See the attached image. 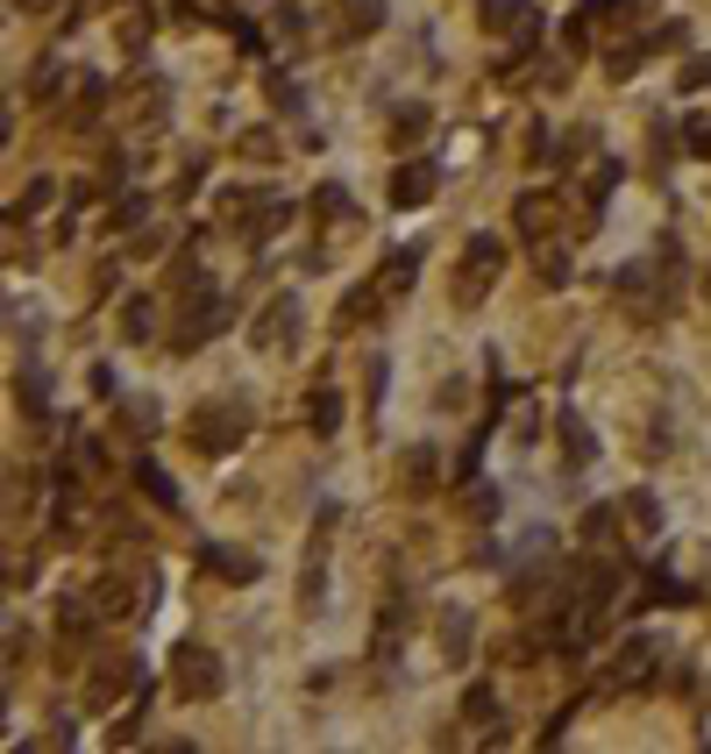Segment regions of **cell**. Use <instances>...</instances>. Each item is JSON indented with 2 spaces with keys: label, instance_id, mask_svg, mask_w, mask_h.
Masks as SVG:
<instances>
[{
  "label": "cell",
  "instance_id": "obj_1",
  "mask_svg": "<svg viewBox=\"0 0 711 754\" xmlns=\"http://www.w3.org/2000/svg\"><path fill=\"white\" fill-rule=\"evenodd\" d=\"M242 434H249V406L242 399H207L186 413V442L200 448V456H235Z\"/></svg>",
  "mask_w": 711,
  "mask_h": 754
},
{
  "label": "cell",
  "instance_id": "obj_2",
  "mask_svg": "<svg viewBox=\"0 0 711 754\" xmlns=\"http://www.w3.org/2000/svg\"><path fill=\"white\" fill-rule=\"evenodd\" d=\"M498 270H506V243H498V235H470V243H463V264H456V285H448L456 307H477L498 285Z\"/></svg>",
  "mask_w": 711,
  "mask_h": 754
},
{
  "label": "cell",
  "instance_id": "obj_3",
  "mask_svg": "<svg viewBox=\"0 0 711 754\" xmlns=\"http://www.w3.org/2000/svg\"><path fill=\"white\" fill-rule=\"evenodd\" d=\"M221 684H229V669H221V655L214 647H200V641H186L171 655V690L186 705H200V698H221Z\"/></svg>",
  "mask_w": 711,
  "mask_h": 754
},
{
  "label": "cell",
  "instance_id": "obj_4",
  "mask_svg": "<svg viewBox=\"0 0 711 754\" xmlns=\"http://www.w3.org/2000/svg\"><path fill=\"white\" fill-rule=\"evenodd\" d=\"M249 342H256L264 356H285V350H292V342H299V299H292V292L270 299V307L249 321Z\"/></svg>",
  "mask_w": 711,
  "mask_h": 754
},
{
  "label": "cell",
  "instance_id": "obj_5",
  "mask_svg": "<svg viewBox=\"0 0 711 754\" xmlns=\"http://www.w3.org/2000/svg\"><path fill=\"white\" fill-rule=\"evenodd\" d=\"M655 662H662V647L647 641V633H633V641L612 655V669H604V690L619 698V690H641V684H655Z\"/></svg>",
  "mask_w": 711,
  "mask_h": 754
},
{
  "label": "cell",
  "instance_id": "obj_6",
  "mask_svg": "<svg viewBox=\"0 0 711 754\" xmlns=\"http://www.w3.org/2000/svg\"><path fill=\"white\" fill-rule=\"evenodd\" d=\"M477 14H484V29L506 36V43H534L541 36V8H534V0H477Z\"/></svg>",
  "mask_w": 711,
  "mask_h": 754
},
{
  "label": "cell",
  "instance_id": "obj_7",
  "mask_svg": "<svg viewBox=\"0 0 711 754\" xmlns=\"http://www.w3.org/2000/svg\"><path fill=\"white\" fill-rule=\"evenodd\" d=\"M135 655H108V662H93V676H86V712H108V705L121 698V690H135Z\"/></svg>",
  "mask_w": 711,
  "mask_h": 754
},
{
  "label": "cell",
  "instance_id": "obj_8",
  "mask_svg": "<svg viewBox=\"0 0 711 754\" xmlns=\"http://www.w3.org/2000/svg\"><path fill=\"white\" fill-rule=\"evenodd\" d=\"M200 569H207V577H221V584H256V577H264V563H256V555L221 548V541H207V548H200Z\"/></svg>",
  "mask_w": 711,
  "mask_h": 754
},
{
  "label": "cell",
  "instance_id": "obj_9",
  "mask_svg": "<svg viewBox=\"0 0 711 754\" xmlns=\"http://www.w3.org/2000/svg\"><path fill=\"white\" fill-rule=\"evenodd\" d=\"M470 633H477L470 606H442V612H434V641H442V662H470Z\"/></svg>",
  "mask_w": 711,
  "mask_h": 754
},
{
  "label": "cell",
  "instance_id": "obj_10",
  "mask_svg": "<svg viewBox=\"0 0 711 754\" xmlns=\"http://www.w3.org/2000/svg\"><path fill=\"white\" fill-rule=\"evenodd\" d=\"M221 328H229V307H221V299H207V307H200V299H192V313H186V328H178V350H200V342H214L221 335Z\"/></svg>",
  "mask_w": 711,
  "mask_h": 754
},
{
  "label": "cell",
  "instance_id": "obj_11",
  "mask_svg": "<svg viewBox=\"0 0 711 754\" xmlns=\"http://www.w3.org/2000/svg\"><path fill=\"white\" fill-rule=\"evenodd\" d=\"M370 29H385V0H335V36L342 43L370 36Z\"/></svg>",
  "mask_w": 711,
  "mask_h": 754
},
{
  "label": "cell",
  "instance_id": "obj_12",
  "mask_svg": "<svg viewBox=\"0 0 711 754\" xmlns=\"http://www.w3.org/2000/svg\"><path fill=\"white\" fill-rule=\"evenodd\" d=\"M86 606H93V620H129V612H135V584L129 577H100L93 591H86Z\"/></svg>",
  "mask_w": 711,
  "mask_h": 754
},
{
  "label": "cell",
  "instance_id": "obj_13",
  "mask_svg": "<svg viewBox=\"0 0 711 754\" xmlns=\"http://www.w3.org/2000/svg\"><path fill=\"white\" fill-rule=\"evenodd\" d=\"M434 200V164H399L391 171V207H427Z\"/></svg>",
  "mask_w": 711,
  "mask_h": 754
},
{
  "label": "cell",
  "instance_id": "obj_14",
  "mask_svg": "<svg viewBox=\"0 0 711 754\" xmlns=\"http://www.w3.org/2000/svg\"><path fill=\"white\" fill-rule=\"evenodd\" d=\"M413 270H420V250H391L385 270H377V299H406L413 292Z\"/></svg>",
  "mask_w": 711,
  "mask_h": 754
},
{
  "label": "cell",
  "instance_id": "obj_15",
  "mask_svg": "<svg viewBox=\"0 0 711 754\" xmlns=\"http://www.w3.org/2000/svg\"><path fill=\"white\" fill-rule=\"evenodd\" d=\"M520 235L526 243L555 235V192H520Z\"/></svg>",
  "mask_w": 711,
  "mask_h": 754
},
{
  "label": "cell",
  "instance_id": "obj_16",
  "mask_svg": "<svg viewBox=\"0 0 711 754\" xmlns=\"http://www.w3.org/2000/svg\"><path fill=\"white\" fill-rule=\"evenodd\" d=\"M135 485L149 491V506H164V512H178V485H171V470H164V463H135Z\"/></svg>",
  "mask_w": 711,
  "mask_h": 754
},
{
  "label": "cell",
  "instance_id": "obj_17",
  "mask_svg": "<svg viewBox=\"0 0 711 754\" xmlns=\"http://www.w3.org/2000/svg\"><path fill=\"white\" fill-rule=\"evenodd\" d=\"M157 335V299H129L121 307V342H149Z\"/></svg>",
  "mask_w": 711,
  "mask_h": 754
},
{
  "label": "cell",
  "instance_id": "obj_18",
  "mask_svg": "<svg viewBox=\"0 0 711 754\" xmlns=\"http://www.w3.org/2000/svg\"><path fill=\"white\" fill-rule=\"evenodd\" d=\"M307 428L313 434H335L342 428V391H327V385L313 391V399H307Z\"/></svg>",
  "mask_w": 711,
  "mask_h": 754
},
{
  "label": "cell",
  "instance_id": "obj_19",
  "mask_svg": "<svg viewBox=\"0 0 711 754\" xmlns=\"http://www.w3.org/2000/svg\"><path fill=\"white\" fill-rule=\"evenodd\" d=\"M71 93H79V100H71V114H65V122H93V114H100V93H108V86H100V71H86V79L71 86Z\"/></svg>",
  "mask_w": 711,
  "mask_h": 754
},
{
  "label": "cell",
  "instance_id": "obj_20",
  "mask_svg": "<svg viewBox=\"0 0 711 754\" xmlns=\"http://www.w3.org/2000/svg\"><path fill=\"white\" fill-rule=\"evenodd\" d=\"M149 29H157V14H149V8H129V14H121V51H143V43H149Z\"/></svg>",
  "mask_w": 711,
  "mask_h": 754
},
{
  "label": "cell",
  "instance_id": "obj_21",
  "mask_svg": "<svg viewBox=\"0 0 711 754\" xmlns=\"http://www.w3.org/2000/svg\"><path fill=\"white\" fill-rule=\"evenodd\" d=\"M406 641V606H385V627H377V662H391Z\"/></svg>",
  "mask_w": 711,
  "mask_h": 754
},
{
  "label": "cell",
  "instance_id": "obj_22",
  "mask_svg": "<svg viewBox=\"0 0 711 754\" xmlns=\"http://www.w3.org/2000/svg\"><path fill=\"white\" fill-rule=\"evenodd\" d=\"M555 428H563V448H569V463H591V428H584L577 413H563Z\"/></svg>",
  "mask_w": 711,
  "mask_h": 754
},
{
  "label": "cell",
  "instance_id": "obj_23",
  "mask_svg": "<svg viewBox=\"0 0 711 754\" xmlns=\"http://www.w3.org/2000/svg\"><path fill=\"white\" fill-rule=\"evenodd\" d=\"M626 520H633V534H655V526H662V506L647 499V491H633V499H626Z\"/></svg>",
  "mask_w": 711,
  "mask_h": 754
},
{
  "label": "cell",
  "instance_id": "obj_24",
  "mask_svg": "<svg viewBox=\"0 0 711 754\" xmlns=\"http://www.w3.org/2000/svg\"><path fill=\"white\" fill-rule=\"evenodd\" d=\"M51 192H57L51 178H29V186L14 192V214H43V207H51Z\"/></svg>",
  "mask_w": 711,
  "mask_h": 754
},
{
  "label": "cell",
  "instance_id": "obj_25",
  "mask_svg": "<svg viewBox=\"0 0 711 754\" xmlns=\"http://www.w3.org/2000/svg\"><path fill=\"white\" fill-rule=\"evenodd\" d=\"M313 214H321V221H349V192H342V186H321V192H313Z\"/></svg>",
  "mask_w": 711,
  "mask_h": 754
},
{
  "label": "cell",
  "instance_id": "obj_26",
  "mask_svg": "<svg viewBox=\"0 0 711 754\" xmlns=\"http://www.w3.org/2000/svg\"><path fill=\"white\" fill-rule=\"evenodd\" d=\"M434 470H442V463H434V448H413V456H406V470H399V477H406V485L420 491V485H434Z\"/></svg>",
  "mask_w": 711,
  "mask_h": 754
},
{
  "label": "cell",
  "instance_id": "obj_27",
  "mask_svg": "<svg viewBox=\"0 0 711 754\" xmlns=\"http://www.w3.org/2000/svg\"><path fill=\"white\" fill-rule=\"evenodd\" d=\"M29 86H36L29 100H36V108H51V100H57V86H65V65H36V79H29Z\"/></svg>",
  "mask_w": 711,
  "mask_h": 754
},
{
  "label": "cell",
  "instance_id": "obj_28",
  "mask_svg": "<svg viewBox=\"0 0 711 754\" xmlns=\"http://www.w3.org/2000/svg\"><path fill=\"white\" fill-rule=\"evenodd\" d=\"M612 520H619V512H612V506H584V520H577V534H584V541H604V534H612Z\"/></svg>",
  "mask_w": 711,
  "mask_h": 754
},
{
  "label": "cell",
  "instance_id": "obj_29",
  "mask_svg": "<svg viewBox=\"0 0 711 754\" xmlns=\"http://www.w3.org/2000/svg\"><path fill=\"white\" fill-rule=\"evenodd\" d=\"M641 43H647V51H684V43H690V29H684V22H662V29H647Z\"/></svg>",
  "mask_w": 711,
  "mask_h": 754
},
{
  "label": "cell",
  "instance_id": "obj_30",
  "mask_svg": "<svg viewBox=\"0 0 711 754\" xmlns=\"http://www.w3.org/2000/svg\"><path fill=\"white\" fill-rule=\"evenodd\" d=\"M676 86H684V93H704V86H711V57H684Z\"/></svg>",
  "mask_w": 711,
  "mask_h": 754
},
{
  "label": "cell",
  "instance_id": "obj_31",
  "mask_svg": "<svg viewBox=\"0 0 711 754\" xmlns=\"http://www.w3.org/2000/svg\"><path fill=\"white\" fill-rule=\"evenodd\" d=\"M270 36L299 43V36H307V14H299V8H278V14H270Z\"/></svg>",
  "mask_w": 711,
  "mask_h": 754
},
{
  "label": "cell",
  "instance_id": "obj_32",
  "mask_svg": "<svg viewBox=\"0 0 711 754\" xmlns=\"http://www.w3.org/2000/svg\"><path fill=\"white\" fill-rule=\"evenodd\" d=\"M121 420H129V434H135V442H149V428H157V406H121Z\"/></svg>",
  "mask_w": 711,
  "mask_h": 754
},
{
  "label": "cell",
  "instance_id": "obj_33",
  "mask_svg": "<svg viewBox=\"0 0 711 754\" xmlns=\"http://www.w3.org/2000/svg\"><path fill=\"white\" fill-rule=\"evenodd\" d=\"M463 719H470V727H484V719H498V698H491V690H470V698H463Z\"/></svg>",
  "mask_w": 711,
  "mask_h": 754
},
{
  "label": "cell",
  "instance_id": "obj_34",
  "mask_svg": "<svg viewBox=\"0 0 711 754\" xmlns=\"http://www.w3.org/2000/svg\"><path fill=\"white\" fill-rule=\"evenodd\" d=\"M420 129H427V108H406V114H399V122H391V143H413V135H420Z\"/></svg>",
  "mask_w": 711,
  "mask_h": 754
},
{
  "label": "cell",
  "instance_id": "obj_35",
  "mask_svg": "<svg viewBox=\"0 0 711 754\" xmlns=\"http://www.w3.org/2000/svg\"><path fill=\"white\" fill-rule=\"evenodd\" d=\"M242 157H278V135H270V129H249V135H242Z\"/></svg>",
  "mask_w": 711,
  "mask_h": 754
},
{
  "label": "cell",
  "instance_id": "obj_36",
  "mask_svg": "<svg viewBox=\"0 0 711 754\" xmlns=\"http://www.w3.org/2000/svg\"><path fill=\"white\" fill-rule=\"evenodd\" d=\"M684 143H690V157H711V114H698V122L684 129Z\"/></svg>",
  "mask_w": 711,
  "mask_h": 754
},
{
  "label": "cell",
  "instance_id": "obj_37",
  "mask_svg": "<svg viewBox=\"0 0 711 754\" xmlns=\"http://www.w3.org/2000/svg\"><path fill=\"white\" fill-rule=\"evenodd\" d=\"M463 512H470V520H491V512H498V491L484 485V499H463Z\"/></svg>",
  "mask_w": 711,
  "mask_h": 754
},
{
  "label": "cell",
  "instance_id": "obj_38",
  "mask_svg": "<svg viewBox=\"0 0 711 754\" xmlns=\"http://www.w3.org/2000/svg\"><path fill=\"white\" fill-rule=\"evenodd\" d=\"M22 8H29V14H43V8H51V0H22Z\"/></svg>",
  "mask_w": 711,
  "mask_h": 754
}]
</instances>
